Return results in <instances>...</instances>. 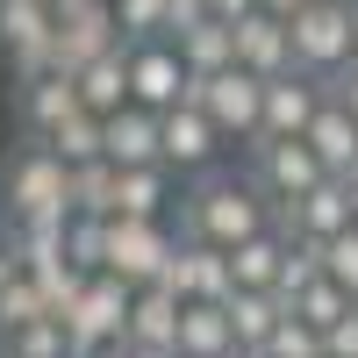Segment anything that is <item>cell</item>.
<instances>
[{"label":"cell","instance_id":"obj_30","mask_svg":"<svg viewBox=\"0 0 358 358\" xmlns=\"http://www.w3.org/2000/svg\"><path fill=\"white\" fill-rule=\"evenodd\" d=\"M65 258L79 265L86 280H101V273H108V222H101V215H72V222H65Z\"/></svg>","mask_w":358,"mask_h":358},{"label":"cell","instance_id":"obj_8","mask_svg":"<svg viewBox=\"0 0 358 358\" xmlns=\"http://www.w3.org/2000/svg\"><path fill=\"white\" fill-rule=\"evenodd\" d=\"M122 22H115V8H72V15H57V36H50V72H86V65H101L108 50H122Z\"/></svg>","mask_w":358,"mask_h":358},{"label":"cell","instance_id":"obj_48","mask_svg":"<svg viewBox=\"0 0 358 358\" xmlns=\"http://www.w3.org/2000/svg\"><path fill=\"white\" fill-rule=\"evenodd\" d=\"M344 8H358V0H344Z\"/></svg>","mask_w":358,"mask_h":358},{"label":"cell","instance_id":"obj_29","mask_svg":"<svg viewBox=\"0 0 358 358\" xmlns=\"http://www.w3.org/2000/svg\"><path fill=\"white\" fill-rule=\"evenodd\" d=\"M351 308H358V301H351V294H344L330 273H322L315 287H301V294H294V315H301L308 330H337V322H344Z\"/></svg>","mask_w":358,"mask_h":358},{"label":"cell","instance_id":"obj_31","mask_svg":"<svg viewBox=\"0 0 358 358\" xmlns=\"http://www.w3.org/2000/svg\"><path fill=\"white\" fill-rule=\"evenodd\" d=\"M43 315H50V301H43V287L29 280V273H15L8 287H0V337L29 330V322H43Z\"/></svg>","mask_w":358,"mask_h":358},{"label":"cell","instance_id":"obj_47","mask_svg":"<svg viewBox=\"0 0 358 358\" xmlns=\"http://www.w3.org/2000/svg\"><path fill=\"white\" fill-rule=\"evenodd\" d=\"M229 358H251V351H229Z\"/></svg>","mask_w":358,"mask_h":358},{"label":"cell","instance_id":"obj_35","mask_svg":"<svg viewBox=\"0 0 358 358\" xmlns=\"http://www.w3.org/2000/svg\"><path fill=\"white\" fill-rule=\"evenodd\" d=\"M115 22H122L129 43H143V36H158V29H165V0H115Z\"/></svg>","mask_w":358,"mask_h":358},{"label":"cell","instance_id":"obj_10","mask_svg":"<svg viewBox=\"0 0 358 358\" xmlns=\"http://www.w3.org/2000/svg\"><path fill=\"white\" fill-rule=\"evenodd\" d=\"M50 36H57V8L50 0H0V50L15 57L22 86L50 72Z\"/></svg>","mask_w":358,"mask_h":358},{"label":"cell","instance_id":"obj_24","mask_svg":"<svg viewBox=\"0 0 358 358\" xmlns=\"http://www.w3.org/2000/svg\"><path fill=\"white\" fill-rule=\"evenodd\" d=\"M294 308L280 301V294H229V322H236V351L265 358V344H273V330L287 322Z\"/></svg>","mask_w":358,"mask_h":358},{"label":"cell","instance_id":"obj_3","mask_svg":"<svg viewBox=\"0 0 358 358\" xmlns=\"http://www.w3.org/2000/svg\"><path fill=\"white\" fill-rule=\"evenodd\" d=\"M322 179H330V172H322V158L308 151L301 136H287V143H251V187L265 194L273 222H280V215H287V208L301 201V194H315Z\"/></svg>","mask_w":358,"mask_h":358},{"label":"cell","instance_id":"obj_22","mask_svg":"<svg viewBox=\"0 0 358 358\" xmlns=\"http://www.w3.org/2000/svg\"><path fill=\"white\" fill-rule=\"evenodd\" d=\"M179 351L187 358H229L236 351L229 301H187V315H179Z\"/></svg>","mask_w":358,"mask_h":358},{"label":"cell","instance_id":"obj_40","mask_svg":"<svg viewBox=\"0 0 358 358\" xmlns=\"http://www.w3.org/2000/svg\"><path fill=\"white\" fill-rule=\"evenodd\" d=\"M15 273H22V258H15V236H0V287H8Z\"/></svg>","mask_w":358,"mask_h":358},{"label":"cell","instance_id":"obj_32","mask_svg":"<svg viewBox=\"0 0 358 358\" xmlns=\"http://www.w3.org/2000/svg\"><path fill=\"white\" fill-rule=\"evenodd\" d=\"M0 344H8V358H72V337H65V322H57V315L29 322V330H8Z\"/></svg>","mask_w":358,"mask_h":358},{"label":"cell","instance_id":"obj_14","mask_svg":"<svg viewBox=\"0 0 358 358\" xmlns=\"http://www.w3.org/2000/svg\"><path fill=\"white\" fill-rule=\"evenodd\" d=\"M280 229L294 236V244H330V236H344L351 229V187H344V179H322L315 194H301L280 215Z\"/></svg>","mask_w":358,"mask_h":358},{"label":"cell","instance_id":"obj_36","mask_svg":"<svg viewBox=\"0 0 358 358\" xmlns=\"http://www.w3.org/2000/svg\"><path fill=\"white\" fill-rule=\"evenodd\" d=\"M201 22H215V15H208V0H165V29H158V36L179 43V36H187V29H201Z\"/></svg>","mask_w":358,"mask_h":358},{"label":"cell","instance_id":"obj_21","mask_svg":"<svg viewBox=\"0 0 358 358\" xmlns=\"http://www.w3.org/2000/svg\"><path fill=\"white\" fill-rule=\"evenodd\" d=\"M165 194H172V165H122L115 222H165Z\"/></svg>","mask_w":358,"mask_h":358},{"label":"cell","instance_id":"obj_46","mask_svg":"<svg viewBox=\"0 0 358 358\" xmlns=\"http://www.w3.org/2000/svg\"><path fill=\"white\" fill-rule=\"evenodd\" d=\"M165 358H187V351H165Z\"/></svg>","mask_w":358,"mask_h":358},{"label":"cell","instance_id":"obj_25","mask_svg":"<svg viewBox=\"0 0 358 358\" xmlns=\"http://www.w3.org/2000/svg\"><path fill=\"white\" fill-rule=\"evenodd\" d=\"M172 50H179V65H187L194 79H215V72L236 65V22H201V29H187Z\"/></svg>","mask_w":358,"mask_h":358},{"label":"cell","instance_id":"obj_39","mask_svg":"<svg viewBox=\"0 0 358 358\" xmlns=\"http://www.w3.org/2000/svg\"><path fill=\"white\" fill-rule=\"evenodd\" d=\"M208 15L215 22H244V15H258V0H208Z\"/></svg>","mask_w":358,"mask_h":358},{"label":"cell","instance_id":"obj_17","mask_svg":"<svg viewBox=\"0 0 358 358\" xmlns=\"http://www.w3.org/2000/svg\"><path fill=\"white\" fill-rule=\"evenodd\" d=\"M72 115H86L79 79H72V72H43V79H29V86H22V122H29V136H36V143H50L57 129L72 122Z\"/></svg>","mask_w":358,"mask_h":358},{"label":"cell","instance_id":"obj_28","mask_svg":"<svg viewBox=\"0 0 358 358\" xmlns=\"http://www.w3.org/2000/svg\"><path fill=\"white\" fill-rule=\"evenodd\" d=\"M15 258H22V273L65 265V222H15Z\"/></svg>","mask_w":358,"mask_h":358},{"label":"cell","instance_id":"obj_42","mask_svg":"<svg viewBox=\"0 0 358 358\" xmlns=\"http://www.w3.org/2000/svg\"><path fill=\"white\" fill-rule=\"evenodd\" d=\"M57 15H72V8H115V0H50Z\"/></svg>","mask_w":358,"mask_h":358},{"label":"cell","instance_id":"obj_11","mask_svg":"<svg viewBox=\"0 0 358 358\" xmlns=\"http://www.w3.org/2000/svg\"><path fill=\"white\" fill-rule=\"evenodd\" d=\"M330 86L315 72H280L265 79V115H258V143H287V136H308V122L322 115Z\"/></svg>","mask_w":358,"mask_h":358},{"label":"cell","instance_id":"obj_7","mask_svg":"<svg viewBox=\"0 0 358 358\" xmlns=\"http://www.w3.org/2000/svg\"><path fill=\"white\" fill-rule=\"evenodd\" d=\"M172 251H179V236L165 222H108V280H122V287H158Z\"/></svg>","mask_w":358,"mask_h":358},{"label":"cell","instance_id":"obj_41","mask_svg":"<svg viewBox=\"0 0 358 358\" xmlns=\"http://www.w3.org/2000/svg\"><path fill=\"white\" fill-rule=\"evenodd\" d=\"M258 8H265V15H280V22H294L301 8H315V0H258Z\"/></svg>","mask_w":358,"mask_h":358},{"label":"cell","instance_id":"obj_37","mask_svg":"<svg viewBox=\"0 0 358 358\" xmlns=\"http://www.w3.org/2000/svg\"><path fill=\"white\" fill-rule=\"evenodd\" d=\"M322 358H358V308L337 322V330H322Z\"/></svg>","mask_w":358,"mask_h":358},{"label":"cell","instance_id":"obj_18","mask_svg":"<svg viewBox=\"0 0 358 358\" xmlns=\"http://www.w3.org/2000/svg\"><path fill=\"white\" fill-rule=\"evenodd\" d=\"M287 251H294V236L273 222V229H258L251 244H236L229 251V273H236V294H280V273H287Z\"/></svg>","mask_w":358,"mask_h":358},{"label":"cell","instance_id":"obj_1","mask_svg":"<svg viewBox=\"0 0 358 358\" xmlns=\"http://www.w3.org/2000/svg\"><path fill=\"white\" fill-rule=\"evenodd\" d=\"M258 229H273V208L251 179H229V172H208L201 187L187 194V236L194 244H215V251H236L251 244Z\"/></svg>","mask_w":358,"mask_h":358},{"label":"cell","instance_id":"obj_5","mask_svg":"<svg viewBox=\"0 0 358 358\" xmlns=\"http://www.w3.org/2000/svg\"><path fill=\"white\" fill-rule=\"evenodd\" d=\"M187 101H194L222 136L258 143V115H265V79H258V72L229 65V72H215V79H194V86H187Z\"/></svg>","mask_w":358,"mask_h":358},{"label":"cell","instance_id":"obj_19","mask_svg":"<svg viewBox=\"0 0 358 358\" xmlns=\"http://www.w3.org/2000/svg\"><path fill=\"white\" fill-rule=\"evenodd\" d=\"M308 151L322 158V172L330 179H358V115L351 108H337V101H322V115L308 122Z\"/></svg>","mask_w":358,"mask_h":358},{"label":"cell","instance_id":"obj_23","mask_svg":"<svg viewBox=\"0 0 358 358\" xmlns=\"http://www.w3.org/2000/svg\"><path fill=\"white\" fill-rule=\"evenodd\" d=\"M79 101H86V115H101V122H108V115H122V108H136V101H129V43L79 72Z\"/></svg>","mask_w":358,"mask_h":358},{"label":"cell","instance_id":"obj_15","mask_svg":"<svg viewBox=\"0 0 358 358\" xmlns=\"http://www.w3.org/2000/svg\"><path fill=\"white\" fill-rule=\"evenodd\" d=\"M158 136H165V165L172 172H208L215 151H222V129L208 122L194 101H179L172 115H158Z\"/></svg>","mask_w":358,"mask_h":358},{"label":"cell","instance_id":"obj_27","mask_svg":"<svg viewBox=\"0 0 358 358\" xmlns=\"http://www.w3.org/2000/svg\"><path fill=\"white\" fill-rule=\"evenodd\" d=\"M115 187H122V165H108V158L79 165V172H72V201H79V215L115 222Z\"/></svg>","mask_w":358,"mask_h":358},{"label":"cell","instance_id":"obj_20","mask_svg":"<svg viewBox=\"0 0 358 358\" xmlns=\"http://www.w3.org/2000/svg\"><path fill=\"white\" fill-rule=\"evenodd\" d=\"M108 165H165V136H158L151 108L108 115Z\"/></svg>","mask_w":358,"mask_h":358},{"label":"cell","instance_id":"obj_34","mask_svg":"<svg viewBox=\"0 0 358 358\" xmlns=\"http://www.w3.org/2000/svg\"><path fill=\"white\" fill-rule=\"evenodd\" d=\"M265 358H322V330H308L301 315H287L273 330V344H265Z\"/></svg>","mask_w":358,"mask_h":358},{"label":"cell","instance_id":"obj_2","mask_svg":"<svg viewBox=\"0 0 358 358\" xmlns=\"http://www.w3.org/2000/svg\"><path fill=\"white\" fill-rule=\"evenodd\" d=\"M0 194H8V215L15 222H72L79 201H72V165L43 151V143H29V151L8 165V179H0Z\"/></svg>","mask_w":358,"mask_h":358},{"label":"cell","instance_id":"obj_13","mask_svg":"<svg viewBox=\"0 0 358 358\" xmlns=\"http://www.w3.org/2000/svg\"><path fill=\"white\" fill-rule=\"evenodd\" d=\"M179 315H187V301H179L172 287H136V301H129V351H143V358H165V351H179Z\"/></svg>","mask_w":358,"mask_h":358},{"label":"cell","instance_id":"obj_4","mask_svg":"<svg viewBox=\"0 0 358 358\" xmlns=\"http://www.w3.org/2000/svg\"><path fill=\"white\" fill-rule=\"evenodd\" d=\"M129 301H136V287H122V280H86V294L57 315L65 322V337H72V358H86V351H108V344H122L129 337Z\"/></svg>","mask_w":358,"mask_h":358},{"label":"cell","instance_id":"obj_33","mask_svg":"<svg viewBox=\"0 0 358 358\" xmlns=\"http://www.w3.org/2000/svg\"><path fill=\"white\" fill-rule=\"evenodd\" d=\"M322 273H330L351 301H358V229H344V236H330V244H322Z\"/></svg>","mask_w":358,"mask_h":358},{"label":"cell","instance_id":"obj_16","mask_svg":"<svg viewBox=\"0 0 358 358\" xmlns=\"http://www.w3.org/2000/svg\"><path fill=\"white\" fill-rule=\"evenodd\" d=\"M236 65L244 72H258V79H280V72H301L294 65V29L280 22V15H244L236 22Z\"/></svg>","mask_w":358,"mask_h":358},{"label":"cell","instance_id":"obj_9","mask_svg":"<svg viewBox=\"0 0 358 358\" xmlns=\"http://www.w3.org/2000/svg\"><path fill=\"white\" fill-rule=\"evenodd\" d=\"M187 86H194V72L179 65V50H172L165 36H143V43H129V101H136V108L172 115L179 101H187Z\"/></svg>","mask_w":358,"mask_h":358},{"label":"cell","instance_id":"obj_26","mask_svg":"<svg viewBox=\"0 0 358 358\" xmlns=\"http://www.w3.org/2000/svg\"><path fill=\"white\" fill-rule=\"evenodd\" d=\"M43 151H57V158H65V165L79 172V165L108 158V122H101V115H72V122H65V129H57V136L43 143Z\"/></svg>","mask_w":358,"mask_h":358},{"label":"cell","instance_id":"obj_38","mask_svg":"<svg viewBox=\"0 0 358 358\" xmlns=\"http://www.w3.org/2000/svg\"><path fill=\"white\" fill-rule=\"evenodd\" d=\"M322 86H330V101H337V108H351V115H358V65H344L337 79H322Z\"/></svg>","mask_w":358,"mask_h":358},{"label":"cell","instance_id":"obj_12","mask_svg":"<svg viewBox=\"0 0 358 358\" xmlns=\"http://www.w3.org/2000/svg\"><path fill=\"white\" fill-rule=\"evenodd\" d=\"M158 287H172L179 301H229V294H236L229 251H215V244H194V236H179V251H172V265H165V280H158Z\"/></svg>","mask_w":358,"mask_h":358},{"label":"cell","instance_id":"obj_43","mask_svg":"<svg viewBox=\"0 0 358 358\" xmlns=\"http://www.w3.org/2000/svg\"><path fill=\"white\" fill-rule=\"evenodd\" d=\"M86 358H143V351H129V344H108V351H86Z\"/></svg>","mask_w":358,"mask_h":358},{"label":"cell","instance_id":"obj_45","mask_svg":"<svg viewBox=\"0 0 358 358\" xmlns=\"http://www.w3.org/2000/svg\"><path fill=\"white\" fill-rule=\"evenodd\" d=\"M351 50H358V8H351Z\"/></svg>","mask_w":358,"mask_h":358},{"label":"cell","instance_id":"obj_44","mask_svg":"<svg viewBox=\"0 0 358 358\" xmlns=\"http://www.w3.org/2000/svg\"><path fill=\"white\" fill-rule=\"evenodd\" d=\"M344 187H351V229H358V179H344Z\"/></svg>","mask_w":358,"mask_h":358},{"label":"cell","instance_id":"obj_6","mask_svg":"<svg viewBox=\"0 0 358 358\" xmlns=\"http://www.w3.org/2000/svg\"><path fill=\"white\" fill-rule=\"evenodd\" d=\"M287 29H294V65H301V72L337 79L344 65H358V50H351V8H344V0H315V8H301Z\"/></svg>","mask_w":358,"mask_h":358}]
</instances>
